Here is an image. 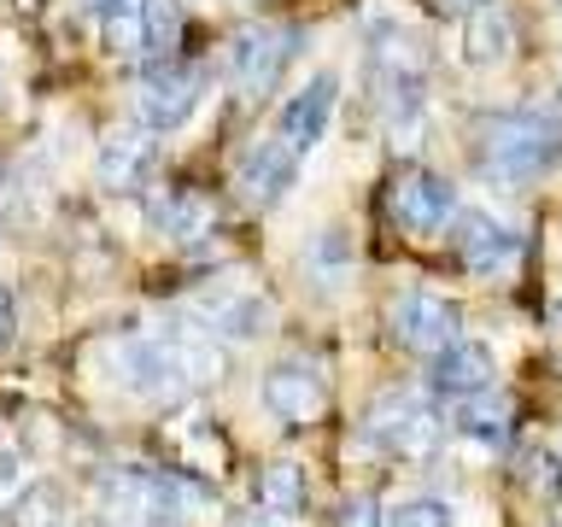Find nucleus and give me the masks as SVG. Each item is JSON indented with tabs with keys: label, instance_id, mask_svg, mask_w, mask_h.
Here are the masks:
<instances>
[{
	"label": "nucleus",
	"instance_id": "1",
	"mask_svg": "<svg viewBox=\"0 0 562 527\" xmlns=\"http://www.w3.org/2000/svg\"><path fill=\"white\" fill-rule=\"evenodd\" d=\"M105 363H112V375L123 386H135L147 399L182 393V386L211 381L223 369L217 351L205 340H193V334H130V340H117L105 351Z\"/></svg>",
	"mask_w": 562,
	"mask_h": 527
},
{
	"label": "nucleus",
	"instance_id": "2",
	"mask_svg": "<svg viewBox=\"0 0 562 527\" xmlns=\"http://www.w3.org/2000/svg\"><path fill=\"white\" fill-rule=\"evenodd\" d=\"M474 153L498 182H527L562 158V123L544 112H492L474 123Z\"/></svg>",
	"mask_w": 562,
	"mask_h": 527
},
{
	"label": "nucleus",
	"instance_id": "3",
	"mask_svg": "<svg viewBox=\"0 0 562 527\" xmlns=\"http://www.w3.org/2000/svg\"><path fill=\"white\" fill-rule=\"evenodd\" d=\"M369 88H375L381 112L393 123L422 117V100H428V42L386 18V24L369 30Z\"/></svg>",
	"mask_w": 562,
	"mask_h": 527
},
{
	"label": "nucleus",
	"instance_id": "4",
	"mask_svg": "<svg viewBox=\"0 0 562 527\" xmlns=\"http://www.w3.org/2000/svg\"><path fill=\"white\" fill-rule=\"evenodd\" d=\"M299 47H305V35L293 24H246L235 30V42H228V70H235V88L240 100H270L281 70L299 59Z\"/></svg>",
	"mask_w": 562,
	"mask_h": 527
},
{
	"label": "nucleus",
	"instance_id": "5",
	"mask_svg": "<svg viewBox=\"0 0 562 527\" xmlns=\"http://www.w3.org/2000/svg\"><path fill=\"white\" fill-rule=\"evenodd\" d=\"M205 94V70L200 65H182V59H158L135 77L130 88V105L147 130H182L193 117V105Z\"/></svg>",
	"mask_w": 562,
	"mask_h": 527
},
{
	"label": "nucleus",
	"instance_id": "6",
	"mask_svg": "<svg viewBox=\"0 0 562 527\" xmlns=\"http://www.w3.org/2000/svg\"><path fill=\"white\" fill-rule=\"evenodd\" d=\"M363 434L375 439L381 451L404 457V463H422V457L439 451V439H446V422L434 416V404H422V399H411V393H386V399L369 404Z\"/></svg>",
	"mask_w": 562,
	"mask_h": 527
},
{
	"label": "nucleus",
	"instance_id": "7",
	"mask_svg": "<svg viewBox=\"0 0 562 527\" xmlns=\"http://www.w3.org/2000/svg\"><path fill=\"white\" fill-rule=\"evenodd\" d=\"M263 411H270L281 428H311V422L328 411V375L311 358H281L270 375H263Z\"/></svg>",
	"mask_w": 562,
	"mask_h": 527
},
{
	"label": "nucleus",
	"instance_id": "8",
	"mask_svg": "<svg viewBox=\"0 0 562 527\" xmlns=\"http://www.w3.org/2000/svg\"><path fill=\"white\" fill-rule=\"evenodd\" d=\"M393 340L404 351L434 358V351H446L451 340H463V311L439 293H404L393 305Z\"/></svg>",
	"mask_w": 562,
	"mask_h": 527
},
{
	"label": "nucleus",
	"instance_id": "9",
	"mask_svg": "<svg viewBox=\"0 0 562 527\" xmlns=\"http://www.w3.org/2000/svg\"><path fill=\"white\" fill-rule=\"evenodd\" d=\"M451 228H457V258L469 264L474 276H498V270H509L516 264V253H521V235L516 228H504L498 217H486L481 205H469V211H451Z\"/></svg>",
	"mask_w": 562,
	"mask_h": 527
},
{
	"label": "nucleus",
	"instance_id": "10",
	"mask_svg": "<svg viewBox=\"0 0 562 527\" xmlns=\"http://www.w3.org/2000/svg\"><path fill=\"white\" fill-rule=\"evenodd\" d=\"M193 316L211 328V334H223V340H258L263 328H270V299L263 293H252V288H211V293H200L193 299Z\"/></svg>",
	"mask_w": 562,
	"mask_h": 527
},
{
	"label": "nucleus",
	"instance_id": "11",
	"mask_svg": "<svg viewBox=\"0 0 562 527\" xmlns=\"http://www.w3.org/2000/svg\"><path fill=\"white\" fill-rule=\"evenodd\" d=\"M153 165H158V141H153L147 123H117V130L100 141V158H94L100 182L105 188H123V193L147 182Z\"/></svg>",
	"mask_w": 562,
	"mask_h": 527
},
{
	"label": "nucleus",
	"instance_id": "12",
	"mask_svg": "<svg viewBox=\"0 0 562 527\" xmlns=\"http://www.w3.org/2000/svg\"><path fill=\"white\" fill-rule=\"evenodd\" d=\"M451 182L446 176H434V170H411V176H398V188H393V217L404 235H434V228H446L451 223Z\"/></svg>",
	"mask_w": 562,
	"mask_h": 527
},
{
	"label": "nucleus",
	"instance_id": "13",
	"mask_svg": "<svg viewBox=\"0 0 562 527\" xmlns=\"http://www.w3.org/2000/svg\"><path fill=\"white\" fill-rule=\"evenodd\" d=\"M293 176H299V153L276 135V141H258V147L240 158L235 188H240V200H246V205H276L281 193L293 188Z\"/></svg>",
	"mask_w": 562,
	"mask_h": 527
},
{
	"label": "nucleus",
	"instance_id": "14",
	"mask_svg": "<svg viewBox=\"0 0 562 527\" xmlns=\"http://www.w3.org/2000/svg\"><path fill=\"white\" fill-rule=\"evenodd\" d=\"M334 100H340V82L328 77V70H316V77L299 88V94L281 105V141H288L293 153H311L316 141L328 135V117H334Z\"/></svg>",
	"mask_w": 562,
	"mask_h": 527
},
{
	"label": "nucleus",
	"instance_id": "15",
	"mask_svg": "<svg viewBox=\"0 0 562 527\" xmlns=\"http://www.w3.org/2000/svg\"><path fill=\"white\" fill-rule=\"evenodd\" d=\"M492 375H498V363H492V351L481 340H451L446 351H434V363H428V386L446 399L486 393Z\"/></svg>",
	"mask_w": 562,
	"mask_h": 527
},
{
	"label": "nucleus",
	"instance_id": "16",
	"mask_svg": "<svg viewBox=\"0 0 562 527\" xmlns=\"http://www.w3.org/2000/svg\"><path fill=\"white\" fill-rule=\"evenodd\" d=\"M509 47H516V24H509V18L492 7V0L463 18V65L492 70V65L509 59Z\"/></svg>",
	"mask_w": 562,
	"mask_h": 527
},
{
	"label": "nucleus",
	"instance_id": "17",
	"mask_svg": "<svg viewBox=\"0 0 562 527\" xmlns=\"http://www.w3.org/2000/svg\"><path fill=\"white\" fill-rule=\"evenodd\" d=\"M509 422H516V404H509L504 393H469L463 404H457V434H469V439H504L509 434Z\"/></svg>",
	"mask_w": 562,
	"mask_h": 527
},
{
	"label": "nucleus",
	"instance_id": "18",
	"mask_svg": "<svg viewBox=\"0 0 562 527\" xmlns=\"http://www.w3.org/2000/svg\"><path fill=\"white\" fill-rule=\"evenodd\" d=\"M182 0H140V35H147V59H176L182 47Z\"/></svg>",
	"mask_w": 562,
	"mask_h": 527
},
{
	"label": "nucleus",
	"instance_id": "19",
	"mask_svg": "<svg viewBox=\"0 0 562 527\" xmlns=\"http://www.w3.org/2000/svg\"><path fill=\"white\" fill-rule=\"evenodd\" d=\"M258 504L270 516H299L305 509V469L299 463H270L258 474Z\"/></svg>",
	"mask_w": 562,
	"mask_h": 527
},
{
	"label": "nucleus",
	"instance_id": "20",
	"mask_svg": "<svg viewBox=\"0 0 562 527\" xmlns=\"http://www.w3.org/2000/svg\"><path fill=\"white\" fill-rule=\"evenodd\" d=\"M158 228H165L170 240H200L211 228V205L200 200V193H176V200L158 205Z\"/></svg>",
	"mask_w": 562,
	"mask_h": 527
},
{
	"label": "nucleus",
	"instance_id": "21",
	"mask_svg": "<svg viewBox=\"0 0 562 527\" xmlns=\"http://www.w3.org/2000/svg\"><path fill=\"white\" fill-rule=\"evenodd\" d=\"M100 35H105V47H112L117 59H147V35H140V0H135V7H123V12H105V18H100Z\"/></svg>",
	"mask_w": 562,
	"mask_h": 527
},
{
	"label": "nucleus",
	"instance_id": "22",
	"mask_svg": "<svg viewBox=\"0 0 562 527\" xmlns=\"http://www.w3.org/2000/svg\"><path fill=\"white\" fill-rule=\"evenodd\" d=\"M516 481L533 492V498L557 504V498H562V457H557V451H527L521 469H516Z\"/></svg>",
	"mask_w": 562,
	"mask_h": 527
},
{
	"label": "nucleus",
	"instance_id": "23",
	"mask_svg": "<svg viewBox=\"0 0 562 527\" xmlns=\"http://www.w3.org/2000/svg\"><path fill=\"white\" fill-rule=\"evenodd\" d=\"M386 527H451V509L439 498H404L393 516H386Z\"/></svg>",
	"mask_w": 562,
	"mask_h": 527
},
{
	"label": "nucleus",
	"instance_id": "24",
	"mask_svg": "<svg viewBox=\"0 0 562 527\" xmlns=\"http://www.w3.org/2000/svg\"><path fill=\"white\" fill-rule=\"evenodd\" d=\"M334 527H386V522H381V504L369 498V492H358V498H346V504H340Z\"/></svg>",
	"mask_w": 562,
	"mask_h": 527
},
{
	"label": "nucleus",
	"instance_id": "25",
	"mask_svg": "<svg viewBox=\"0 0 562 527\" xmlns=\"http://www.w3.org/2000/svg\"><path fill=\"white\" fill-rule=\"evenodd\" d=\"M12 328H18V311H12V293L0 288V351L12 346Z\"/></svg>",
	"mask_w": 562,
	"mask_h": 527
},
{
	"label": "nucleus",
	"instance_id": "26",
	"mask_svg": "<svg viewBox=\"0 0 562 527\" xmlns=\"http://www.w3.org/2000/svg\"><path fill=\"white\" fill-rule=\"evenodd\" d=\"M434 7H439V12H463V18H469L474 7H486V0H434Z\"/></svg>",
	"mask_w": 562,
	"mask_h": 527
},
{
	"label": "nucleus",
	"instance_id": "27",
	"mask_svg": "<svg viewBox=\"0 0 562 527\" xmlns=\"http://www.w3.org/2000/svg\"><path fill=\"white\" fill-rule=\"evenodd\" d=\"M123 7H135V0H88V12L105 18V12H123Z\"/></svg>",
	"mask_w": 562,
	"mask_h": 527
},
{
	"label": "nucleus",
	"instance_id": "28",
	"mask_svg": "<svg viewBox=\"0 0 562 527\" xmlns=\"http://www.w3.org/2000/svg\"><path fill=\"white\" fill-rule=\"evenodd\" d=\"M0 88H7V70H0Z\"/></svg>",
	"mask_w": 562,
	"mask_h": 527
},
{
	"label": "nucleus",
	"instance_id": "29",
	"mask_svg": "<svg viewBox=\"0 0 562 527\" xmlns=\"http://www.w3.org/2000/svg\"><path fill=\"white\" fill-rule=\"evenodd\" d=\"M557 94H562V82H557Z\"/></svg>",
	"mask_w": 562,
	"mask_h": 527
}]
</instances>
